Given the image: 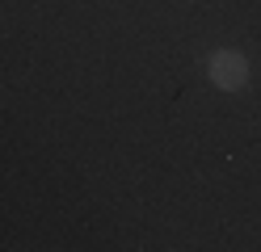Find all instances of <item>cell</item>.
<instances>
[{
  "label": "cell",
  "mask_w": 261,
  "mask_h": 252,
  "mask_svg": "<svg viewBox=\"0 0 261 252\" xmlns=\"http://www.w3.org/2000/svg\"><path fill=\"white\" fill-rule=\"evenodd\" d=\"M206 72H211V80H215V89L236 93V89H244V84H249V59H244L240 50H215Z\"/></svg>",
  "instance_id": "1"
}]
</instances>
